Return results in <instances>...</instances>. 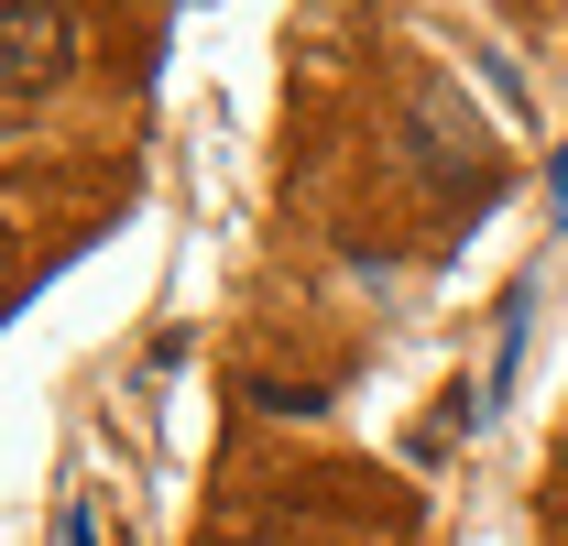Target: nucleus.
Instances as JSON below:
<instances>
[{
    "mask_svg": "<svg viewBox=\"0 0 568 546\" xmlns=\"http://www.w3.org/2000/svg\"><path fill=\"white\" fill-rule=\"evenodd\" d=\"M405 164H416L426 186H493V132H481V110L437 67L405 77Z\"/></svg>",
    "mask_w": 568,
    "mask_h": 546,
    "instance_id": "f257e3e1",
    "label": "nucleus"
},
{
    "mask_svg": "<svg viewBox=\"0 0 568 546\" xmlns=\"http://www.w3.org/2000/svg\"><path fill=\"white\" fill-rule=\"evenodd\" d=\"M67 55H77V11L67 0H0V99L55 88Z\"/></svg>",
    "mask_w": 568,
    "mask_h": 546,
    "instance_id": "f03ea898",
    "label": "nucleus"
},
{
    "mask_svg": "<svg viewBox=\"0 0 568 546\" xmlns=\"http://www.w3.org/2000/svg\"><path fill=\"white\" fill-rule=\"evenodd\" d=\"M252 405H263V415H317L328 394H317V383H252Z\"/></svg>",
    "mask_w": 568,
    "mask_h": 546,
    "instance_id": "7ed1b4c3",
    "label": "nucleus"
},
{
    "mask_svg": "<svg viewBox=\"0 0 568 546\" xmlns=\"http://www.w3.org/2000/svg\"><path fill=\"white\" fill-rule=\"evenodd\" d=\"M55 546H99V525H88V503H67V525H55Z\"/></svg>",
    "mask_w": 568,
    "mask_h": 546,
    "instance_id": "20e7f679",
    "label": "nucleus"
},
{
    "mask_svg": "<svg viewBox=\"0 0 568 546\" xmlns=\"http://www.w3.org/2000/svg\"><path fill=\"white\" fill-rule=\"evenodd\" d=\"M547 198H558V219H568V164H558V175H547Z\"/></svg>",
    "mask_w": 568,
    "mask_h": 546,
    "instance_id": "39448f33",
    "label": "nucleus"
},
{
    "mask_svg": "<svg viewBox=\"0 0 568 546\" xmlns=\"http://www.w3.org/2000/svg\"><path fill=\"white\" fill-rule=\"evenodd\" d=\"M0 263H11V219H0Z\"/></svg>",
    "mask_w": 568,
    "mask_h": 546,
    "instance_id": "423d86ee",
    "label": "nucleus"
}]
</instances>
